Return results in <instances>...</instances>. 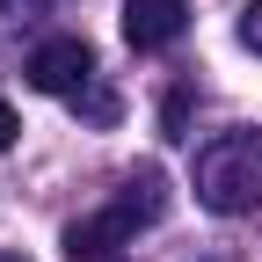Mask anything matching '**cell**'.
<instances>
[{"instance_id":"cell-1","label":"cell","mask_w":262,"mask_h":262,"mask_svg":"<svg viewBox=\"0 0 262 262\" xmlns=\"http://www.w3.org/2000/svg\"><path fill=\"white\" fill-rule=\"evenodd\" d=\"M196 204L219 219H241L262 204V131H226L196 153Z\"/></svg>"},{"instance_id":"cell-2","label":"cell","mask_w":262,"mask_h":262,"mask_svg":"<svg viewBox=\"0 0 262 262\" xmlns=\"http://www.w3.org/2000/svg\"><path fill=\"white\" fill-rule=\"evenodd\" d=\"M88 73H95L88 37H51V44L29 51V88H37V95H80Z\"/></svg>"},{"instance_id":"cell-3","label":"cell","mask_w":262,"mask_h":262,"mask_svg":"<svg viewBox=\"0 0 262 262\" xmlns=\"http://www.w3.org/2000/svg\"><path fill=\"white\" fill-rule=\"evenodd\" d=\"M139 211H131V204H110V211H88V219H73V226H66V255H73V262H110L131 233H139Z\"/></svg>"},{"instance_id":"cell-4","label":"cell","mask_w":262,"mask_h":262,"mask_svg":"<svg viewBox=\"0 0 262 262\" xmlns=\"http://www.w3.org/2000/svg\"><path fill=\"white\" fill-rule=\"evenodd\" d=\"M182 22H189L182 0H124V37H131V51H160V44H175Z\"/></svg>"},{"instance_id":"cell-5","label":"cell","mask_w":262,"mask_h":262,"mask_svg":"<svg viewBox=\"0 0 262 262\" xmlns=\"http://www.w3.org/2000/svg\"><path fill=\"white\" fill-rule=\"evenodd\" d=\"M241 44L262 58V0H248V8H241Z\"/></svg>"},{"instance_id":"cell-6","label":"cell","mask_w":262,"mask_h":262,"mask_svg":"<svg viewBox=\"0 0 262 262\" xmlns=\"http://www.w3.org/2000/svg\"><path fill=\"white\" fill-rule=\"evenodd\" d=\"M182 117H189V95L175 88V95H168V110H160V124H168V139H182Z\"/></svg>"},{"instance_id":"cell-7","label":"cell","mask_w":262,"mask_h":262,"mask_svg":"<svg viewBox=\"0 0 262 262\" xmlns=\"http://www.w3.org/2000/svg\"><path fill=\"white\" fill-rule=\"evenodd\" d=\"M15 131H22V117H15L8 102H0V153H8V146H15Z\"/></svg>"},{"instance_id":"cell-8","label":"cell","mask_w":262,"mask_h":262,"mask_svg":"<svg viewBox=\"0 0 262 262\" xmlns=\"http://www.w3.org/2000/svg\"><path fill=\"white\" fill-rule=\"evenodd\" d=\"M0 262H22V255H8V248H0Z\"/></svg>"}]
</instances>
